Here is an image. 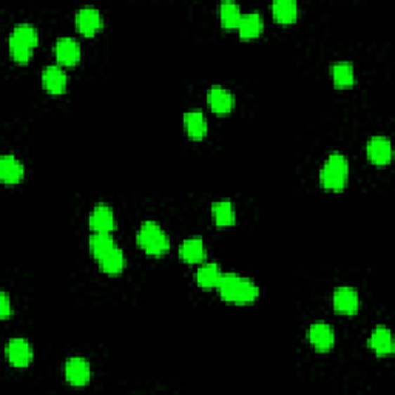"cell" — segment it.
<instances>
[{
	"mask_svg": "<svg viewBox=\"0 0 395 395\" xmlns=\"http://www.w3.org/2000/svg\"><path fill=\"white\" fill-rule=\"evenodd\" d=\"M23 165L18 157L13 155H4L0 157V179L2 183L8 186H14L22 181L23 178Z\"/></svg>",
	"mask_w": 395,
	"mask_h": 395,
	"instance_id": "16",
	"label": "cell"
},
{
	"mask_svg": "<svg viewBox=\"0 0 395 395\" xmlns=\"http://www.w3.org/2000/svg\"><path fill=\"white\" fill-rule=\"evenodd\" d=\"M263 28H264L263 15L257 11H252L247 14H242L240 25L236 30H238V33L242 39H254L263 33Z\"/></svg>",
	"mask_w": 395,
	"mask_h": 395,
	"instance_id": "19",
	"label": "cell"
},
{
	"mask_svg": "<svg viewBox=\"0 0 395 395\" xmlns=\"http://www.w3.org/2000/svg\"><path fill=\"white\" fill-rule=\"evenodd\" d=\"M5 354L10 365L18 369L27 368L33 360V349L25 338L10 339L5 347Z\"/></svg>",
	"mask_w": 395,
	"mask_h": 395,
	"instance_id": "5",
	"label": "cell"
},
{
	"mask_svg": "<svg viewBox=\"0 0 395 395\" xmlns=\"http://www.w3.org/2000/svg\"><path fill=\"white\" fill-rule=\"evenodd\" d=\"M369 347L377 355H380V357H384V355L391 354L394 351L391 330L384 326H377L369 337Z\"/></svg>",
	"mask_w": 395,
	"mask_h": 395,
	"instance_id": "18",
	"label": "cell"
},
{
	"mask_svg": "<svg viewBox=\"0 0 395 395\" xmlns=\"http://www.w3.org/2000/svg\"><path fill=\"white\" fill-rule=\"evenodd\" d=\"M307 338L315 349L320 352H328L335 343V334L328 323L317 321L307 330Z\"/></svg>",
	"mask_w": 395,
	"mask_h": 395,
	"instance_id": "8",
	"label": "cell"
},
{
	"mask_svg": "<svg viewBox=\"0 0 395 395\" xmlns=\"http://www.w3.org/2000/svg\"><path fill=\"white\" fill-rule=\"evenodd\" d=\"M349 178V162L342 153H330L320 171L321 186L330 192L343 190Z\"/></svg>",
	"mask_w": 395,
	"mask_h": 395,
	"instance_id": "3",
	"label": "cell"
},
{
	"mask_svg": "<svg viewBox=\"0 0 395 395\" xmlns=\"http://www.w3.org/2000/svg\"><path fill=\"white\" fill-rule=\"evenodd\" d=\"M241 18H242V13L238 4L232 2V0H227V2H223L219 5V19L224 28L228 30L238 28Z\"/></svg>",
	"mask_w": 395,
	"mask_h": 395,
	"instance_id": "25",
	"label": "cell"
},
{
	"mask_svg": "<svg viewBox=\"0 0 395 395\" xmlns=\"http://www.w3.org/2000/svg\"><path fill=\"white\" fill-rule=\"evenodd\" d=\"M213 221L219 227H228L233 226L236 221V213L235 207L231 201H216L212 204L210 207Z\"/></svg>",
	"mask_w": 395,
	"mask_h": 395,
	"instance_id": "21",
	"label": "cell"
},
{
	"mask_svg": "<svg viewBox=\"0 0 395 395\" xmlns=\"http://www.w3.org/2000/svg\"><path fill=\"white\" fill-rule=\"evenodd\" d=\"M216 289L224 302L235 304L254 303L259 294L254 281L238 273H223Z\"/></svg>",
	"mask_w": 395,
	"mask_h": 395,
	"instance_id": "1",
	"label": "cell"
},
{
	"mask_svg": "<svg viewBox=\"0 0 395 395\" xmlns=\"http://www.w3.org/2000/svg\"><path fill=\"white\" fill-rule=\"evenodd\" d=\"M221 276L223 272L216 263H202L195 273V281L202 289H213L218 286Z\"/></svg>",
	"mask_w": 395,
	"mask_h": 395,
	"instance_id": "20",
	"label": "cell"
},
{
	"mask_svg": "<svg viewBox=\"0 0 395 395\" xmlns=\"http://www.w3.org/2000/svg\"><path fill=\"white\" fill-rule=\"evenodd\" d=\"M207 102H209V107L218 115L231 113L232 108L235 107L233 94L227 89H224V86H219V85L212 86L209 90Z\"/></svg>",
	"mask_w": 395,
	"mask_h": 395,
	"instance_id": "13",
	"label": "cell"
},
{
	"mask_svg": "<svg viewBox=\"0 0 395 395\" xmlns=\"http://www.w3.org/2000/svg\"><path fill=\"white\" fill-rule=\"evenodd\" d=\"M76 27L84 36H93L96 31L104 27V18L94 6H84L76 13Z\"/></svg>",
	"mask_w": 395,
	"mask_h": 395,
	"instance_id": "7",
	"label": "cell"
},
{
	"mask_svg": "<svg viewBox=\"0 0 395 395\" xmlns=\"http://www.w3.org/2000/svg\"><path fill=\"white\" fill-rule=\"evenodd\" d=\"M360 306V298L357 290L349 286H339L334 292V307L335 311L343 315L357 313Z\"/></svg>",
	"mask_w": 395,
	"mask_h": 395,
	"instance_id": "12",
	"label": "cell"
},
{
	"mask_svg": "<svg viewBox=\"0 0 395 395\" xmlns=\"http://www.w3.org/2000/svg\"><path fill=\"white\" fill-rule=\"evenodd\" d=\"M13 313V307L10 303V297H8L6 292L0 294V318H8Z\"/></svg>",
	"mask_w": 395,
	"mask_h": 395,
	"instance_id": "27",
	"label": "cell"
},
{
	"mask_svg": "<svg viewBox=\"0 0 395 395\" xmlns=\"http://www.w3.org/2000/svg\"><path fill=\"white\" fill-rule=\"evenodd\" d=\"M89 247H90V252H91V255L94 257V259L99 261L102 257L107 255L113 247H116V242L113 240L112 233L93 232V235L90 236V240H89Z\"/></svg>",
	"mask_w": 395,
	"mask_h": 395,
	"instance_id": "22",
	"label": "cell"
},
{
	"mask_svg": "<svg viewBox=\"0 0 395 395\" xmlns=\"http://www.w3.org/2000/svg\"><path fill=\"white\" fill-rule=\"evenodd\" d=\"M368 160L375 165L389 164L392 157V144L388 138L374 136L368 141L366 145Z\"/></svg>",
	"mask_w": 395,
	"mask_h": 395,
	"instance_id": "11",
	"label": "cell"
},
{
	"mask_svg": "<svg viewBox=\"0 0 395 395\" xmlns=\"http://www.w3.org/2000/svg\"><path fill=\"white\" fill-rule=\"evenodd\" d=\"M136 241L139 247L150 257H162L170 250V240L167 233L155 221H144L141 224Z\"/></svg>",
	"mask_w": 395,
	"mask_h": 395,
	"instance_id": "4",
	"label": "cell"
},
{
	"mask_svg": "<svg viewBox=\"0 0 395 395\" xmlns=\"http://www.w3.org/2000/svg\"><path fill=\"white\" fill-rule=\"evenodd\" d=\"M89 226L93 232L112 233L116 228V219L112 207L107 204L94 205L89 216Z\"/></svg>",
	"mask_w": 395,
	"mask_h": 395,
	"instance_id": "6",
	"label": "cell"
},
{
	"mask_svg": "<svg viewBox=\"0 0 395 395\" xmlns=\"http://www.w3.org/2000/svg\"><path fill=\"white\" fill-rule=\"evenodd\" d=\"M67 73L59 65H48L42 71V85L51 94H62L67 90Z\"/></svg>",
	"mask_w": 395,
	"mask_h": 395,
	"instance_id": "15",
	"label": "cell"
},
{
	"mask_svg": "<svg viewBox=\"0 0 395 395\" xmlns=\"http://www.w3.org/2000/svg\"><path fill=\"white\" fill-rule=\"evenodd\" d=\"M330 75L334 79V84L339 89L351 86L355 81V71L351 62H337L330 67Z\"/></svg>",
	"mask_w": 395,
	"mask_h": 395,
	"instance_id": "26",
	"label": "cell"
},
{
	"mask_svg": "<svg viewBox=\"0 0 395 395\" xmlns=\"http://www.w3.org/2000/svg\"><path fill=\"white\" fill-rule=\"evenodd\" d=\"M37 44L39 33L31 23H18L13 28L10 39H8L11 58L19 64H27Z\"/></svg>",
	"mask_w": 395,
	"mask_h": 395,
	"instance_id": "2",
	"label": "cell"
},
{
	"mask_svg": "<svg viewBox=\"0 0 395 395\" xmlns=\"http://www.w3.org/2000/svg\"><path fill=\"white\" fill-rule=\"evenodd\" d=\"M64 373H65L67 382L71 386H77V388L89 384L90 377H91L89 361L81 358V357L68 358L67 363H65Z\"/></svg>",
	"mask_w": 395,
	"mask_h": 395,
	"instance_id": "9",
	"label": "cell"
},
{
	"mask_svg": "<svg viewBox=\"0 0 395 395\" xmlns=\"http://www.w3.org/2000/svg\"><path fill=\"white\" fill-rule=\"evenodd\" d=\"M178 254L179 258L188 264H202L205 257H207L204 241L200 236H193V238H187L186 241H183Z\"/></svg>",
	"mask_w": 395,
	"mask_h": 395,
	"instance_id": "14",
	"label": "cell"
},
{
	"mask_svg": "<svg viewBox=\"0 0 395 395\" xmlns=\"http://www.w3.org/2000/svg\"><path fill=\"white\" fill-rule=\"evenodd\" d=\"M184 129L193 141H201L207 134V119L201 110H188L184 115Z\"/></svg>",
	"mask_w": 395,
	"mask_h": 395,
	"instance_id": "17",
	"label": "cell"
},
{
	"mask_svg": "<svg viewBox=\"0 0 395 395\" xmlns=\"http://www.w3.org/2000/svg\"><path fill=\"white\" fill-rule=\"evenodd\" d=\"M54 54L60 65L73 67L81 60V45L71 37H60L54 45Z\"/></svg>",
	"mask_w": 395,
	"mask_h": 395,
	"instance_id": "10",
	"label": "cell"
},
{
	"mask_svg": "<svg viewBox=\"0 0 395 395\" xmlns=\"http://www.w3.org/2000/svg\"><path fill=\"white\" fill-rule=\"evenodd\" d=\"M102 267V271L108 275H117L125 268V257L124 252L119 247H113L107 255L102 257L98 261Z\"/></svg>",
	"mask_w": 395,
	"mask_h": 395,
	"instance_id": "24",
	"label": "cell"
},
{
	"mask_svg": "<svg viewBox=\"0 0 395 395\" xmlns=\"http://www.w3.org/2000/svg\"><path fill=\"white\" fill-rule=\"evenodd\" d=\"M298 5L294 0H275L272 4V14L280 23H292L298 18Z\"/></svg>",
	"mask_w": 395,
	"mask_h": 395,
	"instance_id": "23",
	"label": "cell"
}]
</instances>
